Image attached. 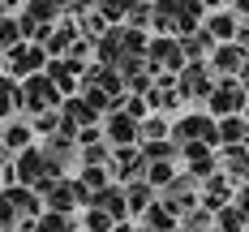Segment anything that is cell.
<instances>
[{"mask_svg":"<svg viewBox=\"0 0 249 232\" xmlns=\"http://www.w3.org/2000/svg\"><path fill=\"white\" fill-rule=\"evenodd\" d=\"M124 90H129V86H124V77H121L116 65H99V60H95V65L82 73V95L95 103V112H103V116L116 112V107H124V99H129Z\"/></svg>","mask_w":249,"mask_h":232,"instance_id":"cell-1","label":"cell"},{"mask_svg":"<svg viewBox=\"0 0 249 232\" xmlns=\"http://www.w3.org/2000/svg\"><path fill=\"white\" fill-rule=\"evenodd\" d=\"M206 13H211V9H206L202 0H155V30L185 39V35L202 30Z\"/></svg>","mask_w":249,"mask_h":232,"instance_id":"cell-2","label":"cell"},{"mask_svg":"<svg viewBox=\"0 0 249 232\" xmlns=\"http://www.w3.org/2000/svg\"><path fill=\"white\" fill-rule=\"evenodd\" d=\"M146 43H150L146 30H138V26H112L95 43V60L99 65H124L129 56H146Z\"/></svg>","mask_w":249,"mask_h":232,"instance_id":"cell-3","label":"cell"},{"mask_svg":"<svg viewBox=\"0 0 249 232\" xmlns=\"http://www.w3.org/2000/svg\"><path fill=\"white\" fill-rule=\"evenodd\" d=\"M13 163H18V185H30V189H39V194H48L52 185L65 177L43 146H30V151L13 155Z\"/></svg>","mask_w":249,"mask_h":232,"instance_id":"cell-4","label":"cell"},{"mask_svg":"<svg viewBox=\"0 0 249 232\" xmlns=\"http://www.w3.org/2000/svg\"><path fill=\"white\" fill-rule=\"evenodd\" d=\"M172 142L185 151V146H198V142H206V146H219V121L202 107V112H185L180 121H172Z\"/></svg>","mask_w":249,"mask_h":232,"instance_id":"cell-5","label":"cell"},{"mask_svg":"<svg viewBox=\"0 0 249 232\" xmlns=\"http://www.w3.org/2000/svg\"><path fill=\"white\" fill-rule=\"evenodd\" d=\"M60 103H65V95H60V86H56L48 73H35V77L22 82V112H26V121L43 116V112L60 107Z\"/></svg>","mask_w":249,"mask_h":232,"instance_id":"cell-6","label":"cell"},{"mask_svg":"<svg viewBox=\"0 0 249 232\" xmlns=\"http://www.w3.org/2000/svg\"><path fill=\"white\" fill-rule=\"evenodd\" d=\"M249 107V90L241 77H219L215 82V90H211V99H206V112L215 116V121H224V116H245Z\"/></svg>","mask_w":249,"mask_h":232,"instance_id":"cell-7","label":"cell"},{"mask_svg":"<svg viewBox=\"0 0 249 232\" xmlns=\"http://www.w3.org/2000/svg\"><path fill=\"white\" fill-rule=\"evenodd\" d=\"M215 69L206 65V60H189L180 73H176V86H180V95H185V103H202L206 107V99H211V90H215Z\"/></svg>","mask_w":249,"mask_h":232,"instance_id":"cell-8","label":"cell"},{"mask_svg":"<svg viewBox=\"0 0 249 232\" xmlns=\"http://www.w3.org/2000/svg\"><path fill=\"white\" fill-rule=\"evenodd\" d=\"M4 60H9V77H18V82H26V77H35V73H48V65H52V56L43 43H18V48H9L4 52Z\"/></svg>","mask_w":249,"mask_h":232,"instance_id":"cell-9","label":"cell"},{"mask_svg":"<svg viewBox=\"0 0 249 232\" xmlns=\"http://www.w3.org/2000/svg\"><path fill=\"white\" fill-rule=\"evenodd\" d=\"M146 60H150V69H159V73H180V69L189 65L185 43H180L176 35H155L146 43Z\"/></svg>","mask_w":249,"mask_h":232,"instance_id":"cell-10","label":"cell"},{"mask_svg":"<svg viewBox=\"0 0 249 232\" xmlns=\"http://www.w3.org/2000/svg\"><path fill=\"white\" fill-rule=\"evenodd\" d=\"M48 211H60V215H73L77 206H90V189L82 185L77 177H60L56 185H52L48 194Z\"/></svg>","mask_w":249,"mask_h":232,"instance_id":"cell-11","label":"cell"},{"mask_svg":"<svg viewBox=\"0 0 249 232\" xmlns=\"http://www.w3.org/2000/svg\"><path fill=\"white\" fill-rule=\"evenodd\" d=\"M112 180L116 185H133V180H146V168H150V159L142 146H116V155H112Z\"/></svg>","mask_w":249,"mask_h":232,"instance_id":"cell-12","label":"cell"},{"mask_svg":"<svg viewBox=\"0 0 249 232\" xmlns=\"http://www.w3.org/2000/svg\"><path fill=\"white\" fill-rule=\"evenodd\" d=\"M103 138H107L112 146H138V142H142V121L129 116L124 107H116V112L103 116Z\"/></svg>","mask_w":249,"mask_h":232,"instance_id":"cell-13","label":"cell"},{"mask_svg":"<svg viewBox=\"0 0 249 232\" xmlns=\"http://www.w3.org/2000/svg\"><path fill=\"white\" fill-rule=\"evenodd\" d=\"M198 189H202V180H198V177H189V172H180V177H176L172 185H168V189H163V194H159V198H163V202L172 206L176 215H189V211H194V206H202V198H198Z\"/></svg>","mask_w":249,"mask_h":232,"instance_id":"cell-14","label":"cell"},{"mask_svg":"<svg viewBox=\"0 0 249 232\" xmlns=\"http://www.w3.org/2000/svg\"><path fill=\"white\" fill-rule=\"evenodd\" d=\"M60 116H65V125L73 129V133H82V129H90V125H103V112H95V103L86 99V95H69V99L60 103Z\"/></svg>","mask_w":249,"mask_h":232,"instance_id":"cell-15","label":"cell"},{"mask_svg":"<svg viewBox=\"0 0 249 232\" xmlns=\"http://www.w3.org/2000/svg\"><path fill=\"white\" fill-rule=\"evenodd\" d=\"M206 65L215 69V77H241L249 65V52H245V43H219Z\"/></svg>","mask_w":249,"mask_h":232,"instance_id":"cell-16","label":"cell"},{"mask_svg":"<svg viewBox=\"0 0 249 232\" xmlns=\"http://www.w3.org/2000/svg\"><path fill=\"white\" fill-rule=\"evenodd\" d=\"M180 168H185L189 177H198V180H211L215 172H224V168L215 163V146H206V142L185 146V151H180Z\"/></svg>","mask_w":249,"mask_h":232,"instance_id":"cell-17","label":"cell"},{"mask_svg":"<svg viewBox=\"0 0 249 232\" xmlns=\"http://www.w3.org/2000/svg\"><path fill=\"white\" fill-rule=\"evenodd\" d=\"M241 22H245V18H241V13H236V9H211V13H206V30H211V35H215V43H236V39H241Z\"/></svg>","mask_w":249,"mask_h":232,"instance_id":"cell-18","label":"cell"},{"mask_svg":"<svg viewBox=\"0 0 249 232\" xmlns=\"http://www.w3.org/2000/svg\"><path fill=\"white\" fill-rule=\"evenodd\" d=\"M236 180L228 177V172H215L211 180H202V206L206 211H224L228 202H236Z\"/></svg>","mask_w":249,"mask_h":232,"instance_id":"cell-19","label":"cell"},{"mask_svg":"<svg viewBox=\"0 0 249 232\" xmlns=\"http://www.w3.org/2000/svg\"><path fill=\"white\" fill-rule=\"evenodd\" d=\"M9 155H22L35 146V125L22 121V116H13V121H4V142H0Z\"/></svg>","mask_w":249,"mask_h":232,"instance_id":"cell-20","label":"cell"},{"mask_svg":"<svg viewBox=\"0 0 249 232\" xmlns=\"http://www.w3.org/2000/svg\"><path fill=\"white\" fill-rule=\"evenodd\" d=\"M77 39H82V26H77V18H65V22H56V30H52V39H48V56H52V60L69 56V48H73Z\"/></svg>","mask_w":249,"mask_h":232,"instance_id":"cell-21","label":"cell"},{"mask_svg":"<svg viewBox=\"0 0 249 232\" xmlns=\"http://www.w3.org/2000/svg\"><path fill=\"white\" fill-rule=\"evenodd\" d=\"M124 198H129V219H142L150 206L159 202V189L150 180H133V185H124Z\"/></svg>","mask_w":249,"mask_h":232,"instance_id":"cell-22","label":"cell"},{"mask_svg":"<svg viewBox=\"0 0 249 232\" xmlns=\"http://www.w3.org/2000/svg\"><path fill=\"white\" fill-rule=\"evenodd\" d=\"M138 224H142L146 232H180V215H176L172 206H168L163 198H159V202L150 206V211L142 215V219H138Z\"/></svg>","mask_w":249,"mask_h":232,"instance_id":"cell-23","label":"cell"},{"mask_svg":"<svg viewBox=\"0 0 249 232\" xmlns=\"http://www.w3.org/2000/svg\"><path fill=\"white\" fill-rule=\"evenodd\" d=\"M18 112H22V82L4 73V77H0V125L13 121Z\"/></svg>","mask_w":249,"mask_h":232,"instance_id":"cell-24","label":"cell"},{"mask_svg":"<svg viewBox=\"0 0 249 232\" xmlns=\"http://www.w3.org/2000/svg\"><path fill=\"white\" fill-rule=\"evenodd\" d=\"M180 43H185V56H189V60H211V56H215V48H219V43H215V35H211L206 26H202V30H194V35H185Z\"/></svg>","mask_w":249,"mask_h":232,"instance_id":"cell-25","label":"cell"},{"mask_svg":"<svg viewBox=\"0 0 249 232\" xmlns=\"http://www.w3.org/2000/svg\"><path fill=\"white\" fill-rule=\"evenodd\" d=\"M224 172L236 185H249V146H224Z\"/></svg>","mask_w":249,"mask_h":232,"instance_id":"cell-26","label":"cell"},{"mask_svg":"<svg viewBox=\"0 0 249 232\" xmlns=\"http://www.w3.org/2000/svg\"><path fill=\"white\" fill-rule=\"evenodd\" d=\"M219 146H249V121L245 116H224L219 121Z\"/></svg>","mask_w":249,"mask_h":232,"instance_id":"cell-27","label":"cell"},{"mask_svg":"<svg viewBox=\"0 0 249 232\" xmlns=\"http://www.w3.org/2000/svg\"><path fill=\"white\" fill-rule=\"evenodd\" d=\"M60 0H26V9H22V18H30V22H39V26H56L60 22Z\"/></svg>","mask_w":249,"mask_h":232,"instance_id":"cell-28","label":"cell"},{"mask_svg":"<svg viewBox=\"0 0 249 232\" xmlns=\"http://www.w3.org/2000/svg\"><path fill=\"white\" fill-rule=\"evenodd\" d=\"M26 43V30H22V13H0V52Z\"/></svg>","mask_w":249,"mask_h":232,"instance_id":"cell-29","label":"cell"},{"mask_svg":"<svg viewBox=\"0 0 249 232\" xmlns=\"http://www.w3.org/2000/svg\"><path fill=\"white\" fill-rule=\"evenodd\" d=\"M215 232H249V215L236 202H228L224 211H215Z\"/></svg>","mask_w":249,"mask_h":232,"instance_id":"cell-30","label":"cell"},{"mask_svg":"<svg viewBox=\"0 0 249 232\" xmlns=\"http://www.w3.org/2000/svg\"><path fill=\"white\" fill-rule=\"evenodd\" d=\"M172 138V121L163 116V112H150L146 121H142V142H168ZM138 142V146H142Z\"/></svg>","mask_w":249,"mask_h":232,"instance_id":"cell-31","label":"cell"},{"mask_svg":"<svg viewBox=\"0 0 249 232\" xmlns=\"http://www.w3.org/2000/svg\"><path fill=\"white\" fill-rule=\"evenodd\" d=\"M77 26H82V39H90V43H99L103 35L112 30V22L103 18L99 9H90V13H82V18H77Z\"/></svg>","mask_w":249,"mask_h":232,"instance_id":"cell-32","label":"cell"},{"mask_svg":"<svg viewBox=\"0 0 249 232\" xmlns=\"http://www.w3.org/2000/svg\"><path fill=\"white\" fill-rule=\"evenodd\" d=\"M30 232H77L73 215H60V211H43L39 219H35V228Z\"/></svg>","mask_w":249,"mask_h":232,"instance_id":"cell-33","label":"cell"},{"mask_svg":"<svg viewBox=\"0 0 249 232\" xmlns=\"http://www.w3.org/2000/svg\"><path fill=\"white\" fill-rule=\"evenodd\" d=\"M77 180H82L90 194H99V189H107V185H112V168H99V163H82Z\"/></svg>","mask_w":249,"mask_h":232,"instance_id":"cell-34","label":"cell"},{"mask_svg":"<svg viewBox=\"0 0 249 232\" xmlns=\"http://www.w3.org/2000/svg\"><path fill=\"white\" fill-rule=\"evenodd\" d=\"M180 232H215V211L194 206L189 215H180Z\"/></svg>","mask_w":249,"mask_h":232,"instance_id":"cell-35","label":"cell"},{"mask_svg":"<svg viewBox=\"0 0 249 232\" xmlns=\"http://www.w3.org/2000/svg\"><path fill=\"white\" fill-rule=\"evenodd\" d=\"M180 172H185V168H176V163H163V159H159V163H150V168H146V180L159 189V194H163V189H168Z\"/></svg>","mask_w":249,"mask_h":232,"instance_id":"cell-36","label":"cell"},{"mask_svg":"<svg viewBox=\"0 0 249 232\" xmlns=\"http://www.w3.org/2000/svg\"><path fill=\"white\" fill-rule=\"evenodd\" d=\"M82 228H86V232H112V228H116V219H112L107 211H99V206H86Z\"/></svg>","mask_w":249,"mask_h":232,"instance_id":"cell-37","label":"cell"},{"mask_svg":"<svg viewBox=\"0 0 249 232\" xmlns=\"http://www.w3.org/2000/svg\"><path fill=\"white\" fill-rule=\"evenodd\" d=\"M95 9H99V13H103V18H107L112 26H121L124 18H129V4H124V0H99Z\"/></svg>","mask_w":249,"mask_h":232,"instance_id":"cell-38","label":"cell"},{"mask_svg":"<svg viewBox=\"0 0 249 232\" xmlns=\"http://www.w3.org/2000/svg\"><path fill=\"white\" fill-rule=\"evenodd\" d=\"M18 224H22V219H18V211H13V202H9V198L0 194V232H4V228H18Z\"/></svg>","mask_w":249,"mask_h":232,"instance_id":"cell-39","label":"cell"},{"mask_svg":"<svg viewBox=\"0 0 249 232\" xmlns=\"http://www.w3.org/2000/svg\"><path fill=\"white\" fill-rule=\"evenodd\" d=\"M95 4H99V0H60V9H65L69 18H82V13H90Z\"/></svg>","mask_w":249,"mask_h":232,"instance_id":"cell-40","label":"cell"},{"mask_svg":"<svg viewBox=\"0 0 249 232\" xmlns=\"http://www.w3.org/2000/svg\"><path fill=\"white\" fill-rule=\"evenodd\" d=\"M236 206L249 215V185H241V189H236Z\"/></svg>","mask_w":249,"mask_h":232,"instance_id":"cell-41","label":"cell"},{"mask_svg":"<svg viewBox=\"0 0 249 232\" xmlns=\"http://www.w3.org/2000/svg\"><path fill=\"white\" fill-rule=\"evenodd\" d=\"M228 9H236L241 18H249V0H228Z\"/></svg>","mask_w":249,"mask_h":232,"instance_id":"cell-42","label":"cell"},{"mask_svg":"<svg viewBox=\"0 0 249 232\" xmlns=\"http://www.w3.org/2000/svg\"><path fill=\"white\" fill-rule=\"evenodd\" d=\"M112 232H146V228H142V224H129V219H124V224H116Z\"/></svg>","mask_w":249,"mask_h":232,"instance_id":"cell-43","label":"cell"},{"mask_svg":"<svg viewBox=\"0 0 249 232\" xmlns=\"http://www.w3.org/2000/svg\"><path fill=\"white\" fill-rule=\"evenodd\" d=\"M0 9H4V13H13V9H26V0H0Z\"/></svg>","mask_w":249,"mask_h":232,"instance_id":"cell-44","label":"cell"},{"mask_svg":"<svg viewBox=\"0 0 249 232\" xmlns=\"http://www.w3.org/2000/svg\"><path fill=\"white\" fill-rule=\"evenodd\" d=\"M236 43H245V52H249V18L241 22V39H236Z\"/></svg>","mask_w":249,"mask_h":232,"instance_id":"cell-45","label":"cell"},{"mask_svg":"<svg viewBox=\"0 0 249 232\" xmlns=\"http://www.w3.org/2000/svg\"><path fill=\"white\" fill-rule=\"evenodd\" d=\"M202 4H206V9H224L228 0H202Z\"/></svg>","mask_w":249,"mask_h":232,"instance_id":"cell-46","label":"cell"},{"mask_svg":"<svg viewBox=\"0 0 249 232\" xmlns=\"http://www.w3.org/2000/svg\"><path fill=\"white\" fill-rule=\"evenodd\" d=\"M9 73V60H4V52H0V77Z\"/></svg>","mask_w":249,"mask_h":232,"instance_id":"cell-47","label":"cell"},{"mask_svg":"<svg viewBox=\"0 0 249 232\" xmlns=\"http://www.w3.org/2000/svg\"><path fill=\"white\" fill-rule=\"evenodd\" d=\"M241 82H245V90H249V65H245V73H241Z\"/></svg>","mask_w":249,"mask_h":232,"instance_id":"cell-48","label":"cell"},{"mask_svg":"<svg viewBox=\"0 0 249 232\" xmlns=\"http://www.w3.org/2000/svg\"><path fill=\"white\" fill-rule=\"evenodd\" d=\"M0 142H4V125H0Z\"/></svg>","mask_w":249,"mask_h":232,"instance_id":"cell-49","label":"cell"},{"mask_svg":"<svg viewBox=\"0 0 249 232\" xmlns=\"http://www.w3.org/2000/svg\"><path fill=\"white\" fill-rule=\"evenodd\" d=\"M245 121H249V107H245Z\"/></svg>","mask_w":249,"mask_h":232,"instance_id":"cell-50","label":"cell"},{"mask_svg":"<svg viewBox=\"0 0 249 232\" xmlns=\"http://www.w3.org/2000/svg\"><path fill=\"white\" fill-rule=\"evenodd\" d=\"M0 13H4V9H0Z\"/></svg>","mask_w":249,"mask_h":232,"instance_id":"cell-51","label":"cell"}]
</instances>
